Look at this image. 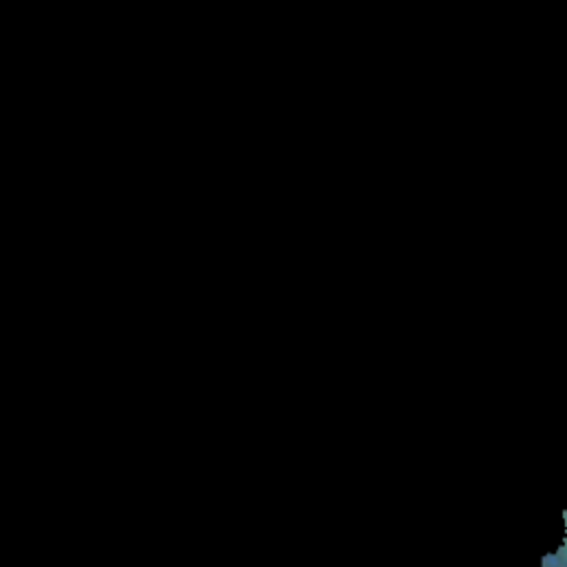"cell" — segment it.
I'll list each match as a JSON object with an SVG mask.
<instances>
[{
  "instance_id": "6da1fadb",
  "label": "cell",
  "mask_w": 567,
  "mask_h": 567,
  "mask_svg": "<svg viewBox=\"0 0 567 567\" xmlns=\"http://www.w3.org/2000/svg\"><path fill=\"white\" fill-rule=\"evenodd\" d=\"M563 520H565V540H563V545L556 551L543 556L540 565H545V567H551V565L554 567H565L567 565V509L563 514Z\"/></svg>"
}]
</instances>
